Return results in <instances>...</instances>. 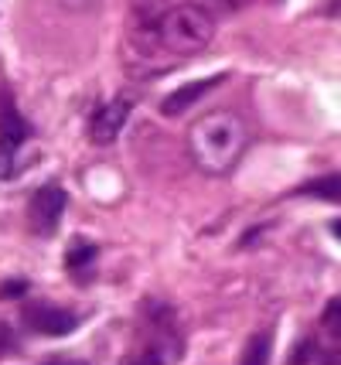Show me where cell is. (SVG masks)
Instances as JSON below:
<instances>
[{"label": "cell", "mask_w": 341, "mask_h": 365, "mask_svg": "<svg viewBox=\"0 0 341 365\" xmlns=\"http://www.w3.org/2000/svg\"><path fill=\"white\" fill-rule=\"evenodd\" d=\"M249 130L232 110H211L198 116L188 130V154L205 175H229L243 158Z\"/></svg>", "instance_id": "obj_1"}, {"label": "cell", "mask_w": 341, "mask_h": 365, "mask_svg": "<svg viewBox=\"0 0 341 365\" xmlns=\"http://www.w3.org/2000/svg\"><path fill=\"white\" fill-rule=\"evenodd\" d=\"M211 38H215V17L209 7H198V4L167 7L154 28V41L167 55H195Z\"/></svg>", "instance_id": "obj_2"}, {"label": "cell", "mask_w": 341, "mask_h": 365, "mask_svg": "<svg viewBox=\"0 0 341 365\" xmlns=\"http://www.w3.org/2000/svg\"><path fill=\"white\" fill-rule=\"evenodd\" d=\"M21 318L28 328H34L38 334H48V338H62V334H72L79 328V318L65 311V307H55V304H45V301H31L24 304Z\"/></svg>", "instance_id": "obj_3"}, {"label": "cell", "mask_w": 341, "mask_h": 365, "mask_svg": "<svg viewBox=\"0 0 341 365\" xmlns=\"http://www.w3.org/2000/svg\"><path fill=\"white\" fill-rule=\"evenodd\" d=\"M68 205V195L62 185H45L41 191H34L31 198V229L38 236H51L55 225L62 219V212Z\"/></svg>", "instance_id": "obj_4"}, {"label": "cell", "mask_w": 341, "mask_h": 365, "mask_svg": "<svg viewBox=\"0 0 341 365\" xmlns=\"http://www.w3.org/2000/svg\"><path fill=\"white\" fill-rule=\"evenodd\" d=\"M127 116H130V103H127V99L106 103L103 110H96L93 123H89V140H93V143H110V140H116V133L123 130Z\"/></svg>", "instance_id": "obj_5"}, {"label": "cell", "mask_w": 341, "mask_h": 365, "mask_svg": "<svg viewBox=\"0 0 341 365\" xmlns=\"http://www.w3.org/2000/svg\"><path fill=\"white\" fill-rule=\"evenodd\" d=\"M219 82H226V76H211V79H198V82H188V86H181V89H174L171 96H164L161 103V113L164 116H181L184 110H192L198 99L205 93H211Z\"/></svg>", "instance_id": "obj_6"}, {"label": "cell", "mask_w": 341, "mask_h": 365, "mask_svg": "<svg viewBox=\"0 0 341 365\" xmlns=\"http://www.w3.org/2000/svg\"><path fill=\"white\" fill-rule=\"evenodd\" d=\"M28 133H31V130H28V123L21 120V113H17L14 106H4V110H0V137H4V140L21 147V143L28 140Z\"/></svg>", "instance_id": "obj_7"}, {"label": "cell", "mask_w": 341, "mask_h": 365, "mask_svg": "<svg viewBox=\"0 0 341 365\" xmlns=\"http://www.w3.org/2000/svg\"><path fill=\"white\" fill-rule=\"evenodd\" d=\"M300 195L321 198V202H341V175L314 178V181H308V185H300Z\"/></svg>", "instance_id": "obj_8"}, {"label": "cell", "mask_w": 341, "mask_h": 365, "mask_svg": "<svg viewBox=\"0 0 341 365\" xmlns=\"http://www.w3.org/2000/svg\"><path fill=\"white\" fill-rule=\"evenodd\" d=\"M270 345H273L270 331H260L253 341H249V345H246L243 365H270Z\"/></svg>", "instance_id": "obj_9"}, {"label": "cell", "mask_w": 341, "mask_h": 365, "mask_svg": "<svg viewBox=\"0 0 341 365\" xmlns=\"http://www.w3.org/2000/svg\"><path fill=\"white\" fill-rule=\"evenodd\" d=\"M93 256H96V246H93V242H85V239H72V246H68L65 263L72 267V270H79L82 263H89Z\"/></svg>", "instance_id": "obj_10"}, {"label": "cell", "mask_w": 341, "mask_h": 365, "mask_svg": "<svg viewBox=\"0 0 341 365\" xmlns=\"http://www.w3.org/2000/svg\"><path fill=\"white\" fill-rule=\"evenodd\" d=\"M17 171H21V164H17V147L7 140H0V181L17 178Z\"/></svg>", "instance_id": "obj_11"}, {"label": "cell", "mask_w": 341, "mask_h": 365, "mask_svg": "<svg viewBox=\"0 0 341 365\" xmlns=\"http://www.w3.org/2000/svg\"><path fill=\"white\" fill-rule=\"evenodd\" d=\"M321 324L327 328V334H331V338H338V341H341V297H338V301H331V304L325 307V314H321Z\"/></svg>", "instance_id": "obj_12"}, {"label": "cell", "mask_w": 341, "mask_h": 365, "mask_svg": "<svg viewBox=\"0 0 341 365\" xmlns=\"http://www.w3.org/2000/svg\"><path fill=\"white\" fill-rule=\"evenodd\" d=\"M17 349H21V338H17V331L7 324V321H0V359H11Z\"/></svg>", "instance_id": "obj_13"}, {"label": "cell", "mask_w": 341, "mask_h": 365, "mask_svg": "<svg viewBox=\"0 0 341 365\" xmlns=\"http://www.w3.org/2000/svg\"><path fill=\"white\" fill-rule=\"evenodd\" d=\"M211 11H219V14H236V11H243V7H249L253 0H205Z\"/></svg>", "instance_id": "obj_14"}, {"label": "cell", "mask_w": 341, "mask_h": 365, "mask_svg": "<svg viewBox=\"0 0 341 365\" xmlns=\"http://www.w3.org/2000/svg\"><path fill=\"white\" fill-rule=\"evenodd\" d=\"M45 365H89V362H79V359H51Z\"/></svg>", "instance_id": "obj_15"}, {"label": "cell", "mask_w": 341, "mask_h": 365, "mask_svg": "<svg viewBox=\"0 0 341 365\" xmlns=\"http://www.w3.org/2000/svg\"><path fill=\"white\" fill-rule=\"evenodd\" d=\"M331 232H335V236L341 239V222H335V225H331Z\"/></svg>", "instance_id": "obj_16"}]
</instances>
